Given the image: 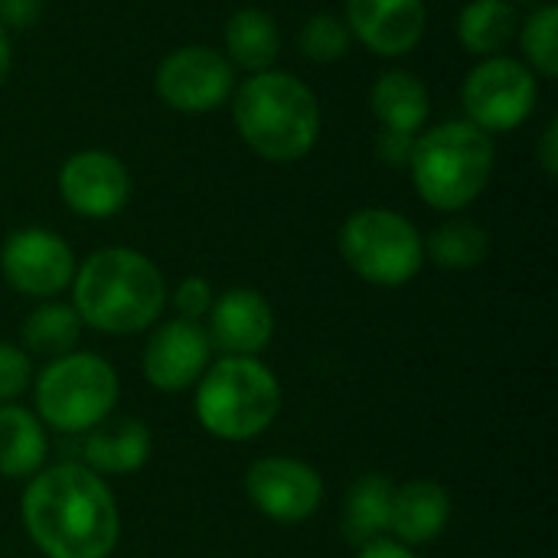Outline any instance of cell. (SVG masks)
<instances>
[{
    "instance_id": "obj_1",
    "label": "cell",
    "mask_w": 558,
    "mask_h": 558,
    "mask_svg": "<svg viewBox=\"0 0 558 558\" xmlns=\"http://www.w3.org/2000/svg\"><path fill=\"white\" fill-rule=\"evenodd\" d=\"M20 513L26 536L46 558H108L121 536L114 494L85 464L33 474Z\"/></svg>"
},
{
    "instance_id": "obj_21",
    "label": "cell",
    "mask_w": 558,
    "mask_h": 558,
    "mask_svg": "<svg viewBox=\"0 0 558 558\" xmlns=\"http://www.w3.org/2000/svg\"><path fill=\"white\" fill-rule=\"evenodd\" d=\"M82 317L72 304H59V301H46L39 304L26 324H23V343L29 356H43V360H59L75 353L78 337H82Z\"/></svg>"
},
{
    "instance_id": "obj_19",
    "label": "cell",
    "mask_w": 558,
    "mask_h": 558,
    "mask_svg": "<svg viewBox=\"0 0 558 558\" xmlns=\"http://www.w3.org/2000/svg\"><path fill=\"white\" fill-rule=\"evenodd\" d=\"M392 497H396V484L386 474H366L360 477L343 500V536L353 546H366L383 539V533H389V520H392Z\"/></svg>"
},
{
    "instance_id": "obj_33",
    "label": "cell",
    "mask_w": 558,
    "mask_h": 558,
    "mask_svg": "<svg viewBox=\"0 0 558 558\" xmlns=\"http://www.w3.org/2000/svg\"><path fill=\"white\" fill-rule=\"evenodd\" d=\"M10 75V39H7V29H0V85L7 82Z\"/></svg>"
},
{
    "instance_id": "obj_7",
    "label": "cell",
    "mask_w": 558,
    "mask_h": 558,
    "mask_svg": "<svg viewBox=\"0 0 558 558\" xmlns=\"http://www.w3.org/2000/svg\"><path fill=\"white\" fill-rule=\"evenodd\" d=\"M343 262L369 284H409L425 265L422 232L392 209H360L340 229Z\"/></svg>"
},
{
    "instance_id": "obj_26",
    "label": "cell",
    "mask_w": 558,
    "mask_h": 558,
    "mask_svg": "<svg viewBox=\"0 0 558 558\" xmlns=\"http://www.w3.org/2000/svg\"><path fill=\"white\" fill-rule=\"evenodd\" d=\"M301 49L311 62H337L350 49V29L333 13H317L301 29Z\"/></svg>"
},
{
    "instance_id": "obj_4",
    "label": "cell",
    "mask_w": 558,
    "mask_h": 558,
    "mask_svg": "<svg viewBox=\"0 0 558 558\" xmlns=\"http://www.w3.org/2000/svg\"><path fill=\"white\" fill-rule=\"evenodd\" d=\"M409 167L415 190L428 206L458 213L487 190L494 173V141L471 121H445L415 137Z\"/></svg>"
},
{
    "instance_id": "obj_10",
    "label": "cell",
    "mask_w": 558,
    "mask_h": 558,
    "mask_svg": "<svg viewBox=\"0 0 558 558\" xmlns=\"http://www.w3.org/2000/svg\"><path fill=\"white\" fill-rule=\"evenodd\" d=\"M3 281L26 298H56L75 278V255L49 229H20L0 248Z\"/></svg>"
},
{
    "instance_id": "obj_6",
    "label": "cell",
    "mask_w": 558,
    "mask_h": 558,
    "mask_svg": "<svg viewBox=\"0 0 558 558\" xmlns=\"http://www.w3.org/2000/svg\"><path fill=\"white\" fill-rule=\"evenodd\" d=\"M121 383L108 360L69 353L52 360L36 379V418L62 435H85L111 418Z\"/></svg>"
},
{
    "instance_id": "obj_14",
    "label": "cell",
    "mask_w": 558,
    "mask_h": 558,
    "mask_svg": "<svg viewBox=\"0 0 558 558\" xmlns=\"http://www.w3.org/2000/svg\"><path fill=\"white\" fill-rule=\"evenodd\" d=\"M206 320V337L222 356H258L275 337V311L252 288H232L216 298Z\"/></svg>"
},
{
    "instance_id": "obj_24",
    "label": "cell",
    "mask_w": 558,
    "mask_h": 558,
    "mask_svg": "<svg viewBox=\"0 0 558 558\" xmlns=\"http://www.w3.org/2000/svg\"><path fill=\"white\" fill-rule=\"evenodd\" d=\"M487 252H490V235L484 226L471 219H451L438 226L425 242V255L445 271H471L487 258Z\"/></svg>"
},
{
    "instance_id": "obj_29",
    "label": "cell",
    "mask_w": 558,
    "mask_h": 558,
    "mask_svg": "<svg viewBox=\"0 0 558 558\" xmlns=\"http://www.w3.org/2000/svg\"><path fill=\"white\" fill-rule=\"evenodd\" d=\"M418 134H402V131H379L376 141V157L389 167H409L412 150H415Z\"/></svg>"
},
{
    "instance_id": "obj_2",
    "label": "cell",
    "mask_w": 558,
    "mask_h": 558,
    "mask_svg": "<svg viewBox=\"0 0 558 558\" xmlns=\"http://www.w3.org/2000/svg\"><path fill=\"white\" fill-rule=\"evenodd\" d=\"M167 304L160 268L134 248H101L75 268L72 307L82 324L101 333L128 337L154 327Z\"/></svg>"
},
{
    "instance_id": "obj_12",
    "label": "cell",
    "mask_w": 558,
    "mask_h": 558,
    "mask_svg": "<svg viewBox=\"0 0 558 558\" xmlns=\"http://www.w3.org/2000/svg\"><path fill=\"white\" fill-rule=\"evenodd\" d=\"M213 360V343L206 337V327L196 320H167L160 324L141 356L144 376L160 392H183L203 379Z\"/></svg>"
},
{
    "instance_id": "obj_9",
    "label": "cell",
    "mask_w": 558,
    "mask_h": 558,
    "mask_svg": "<svg viewBox=\"0 0 558 558\" xmlns=\"http://www.w3.org/2000/svg\"><path fill=\"white\" fill-rule=\"evenodd\" d=\"M235 72L226 56L209 46H183L170 52L154 75L163 105L183 114H203L219 108L232 92Z\"/></svg>"
},
{
    "instance_id": "obj_20",
    "label": "cell",
    "mask_w": 558,
    "mask_h": 558,
    "mask_svg": "<svg viewBox=\"0 0 558 558\" xmlns=\"http://www.w3.org/2000/svg\"><path fill=\"white\" fill-rule=\"evenodd\" d=\"M373 114L383 131L418 134L428 121V88L412 72H386L373 85Z\"/></svg>"
},
{
    "instance_id": "obj_17",
    "label": "cell",
    "mask_w": 558,
    "mask_h": 558,
    "mask_svg": "<svg viewBox=\"0 0 558 558\" xmlns=\"http://www.w3.org/2000/svg\"><path fill=\"white\" fill-rule=\"evenodd\" d=\"M154 451V438L137 418H105L101 425L85 432L82 464L101 474H134L147 464Z\"/></svg>"
},
{
    "instance_id": "obj_15",
    "label": "cell",
    "mask_w": 558,
    "mask_h": 558,
    "mask_svg": "<svg viewBox=\"0 0 558 558\" xmlns=\"http://www.w3.org/2000/svg\"><path fill=\"white\" fill-rule=\"evenodd\" d=\"M347 29L376 56L412 52L428 23L425 0H347Z\"/></svg>"
},
{
    "instance_id": "obj_18",
    "label": "cell",
    "mask_w": 558,
    "mask_h": 558,
    "mask_svg": "<svg viewBox=\"0 0 558 558\" xmlns=\"http://www.w3.org/2000/svg\"><path fill=\"white\" fill-rule=\"evenodd\" d=\"M46 428L36 412L23 405H0V477L29 481L46 464Z\"/></svg>"
},
{
    "instance_id": "obj_5",
    "label": "cell",
    "mask_w": 558,
    "mask_h": 558,
    "mask_svg": "<svg viewBox=\"0 0 558 558\" xmlns=\"http://www.w3.org/2000/svg\"><path fill=\"white\" fill-rule=\"evenodd\" d=\"M281 412V386L258 356H222L196 383V418L222 441H252Z\"/></svg>"
},
{
    "instance_id": "obj_30",
    "label": "cell",
    "mask_w": 558,
    "mask_h": 558,
    "mask_svg": "<svg viewBox=\"0 0 558 558\" xmlns=\"http://www.w3.org/2000/svg\"><path fill=\"white\" fill-rule=\"evenodd\" d=\"M43 13V0H0V29H29Z\"/></svg>"
},
{
    "instance_id": "obj_23",
    "label": "cell",
    "mask_w": 558,
    "mask_h": 558,
    "mask_svg": "<svg viewBox=\"0 0 558 558\" xmlns=\"http://www.w3.org/2000/svg\"><path fill=\"white\" fill-rule=\"evenodd\" d=\"M226 49L235 65L248 72H265L281 49L275 20L265 10H239L226 26Z\"/></svg>"
},
{
    "instance_id": "obj_11",
    "label": "cell",
    "mask_w": 558,
    "mask_h": 558,
    "mask_svg": "<svg viewBox=\"0 0 558 558\" xmlns=\"http://www.w3.org/2000/svg\"><path fill=\"white\" fill-rule=\"evenodd\" d=\"M252 507L275 523H304L324 500L320 474L298 458H262L245 474Z\"/></svg>"
},
{
    "instance_id": "obj_22",
    "label": "cell",
    "mask_w": 558,
    "mask_h": 558,
    "mask_svg": "<svg viewBox=\"0 0 558 558\" xmlns=\"http://www.w3.org/2000/svg\"><path fill=\"white\" fill-rule=\"evenodd\" d=\"M517 7L510 0H471L461 10L458 36L474 56H497L517 36Z\"/></svg>"
},
{
    "instance_id": "obj_32",
    "label": "cell",
    "mask_w": 558,
    "mask_h": 558,
    "mask_svg": "<svg viewBox=\"0 0 558 558\" xmlns=\"http://www.w3.org/2000/svg\"><path fill=\"white\" fill-rule=\"evenodd\" d=\"M539 160H543V170L549 177L558 173V121H549L546 134H543V144H539Z\"/></svg>"
},
{
    "instance_id": "obj_25",
    "label": "cell",
    "mask_w": 558,
    "mask_h": 558,
    "mask_svg": "<svg viewBox=\"0 0 558 558\" xmlns=\"http://www.w3.org/2000/svg\"><path fill=\"white\" fill-rule=\"evenodd\" d=\"M523 52L543 78L558 75V7L546 3L530 13L520 33Z\"/></svg>"
},
{
    "instance_id": "obj_27",
    "label": "cell",
    "mask_w": 558,
    "mask_h": 558,
    "mask_svg": "<svg viewBox=\"0 0 558 558\" xmlns=\"http://www.w3.org/2000/svg\"><path fill=\"white\" fill-rule=\"evenodd\" d=\"M29 379H33L29 353L13 347V343H0V405H7L16 396H23Z\"/></svg>"
},
{
    "instance_id": "obj_16",
    "label": "cell",
    "mask_w": 558,
    "mask_h": 558,
    "mask_svg": "<svg viewBox=\"0 0 558 558\" xmlns=\"http://www.w3.org/2000/svg\"><path fill=\"white\" fill-rule=\"evenodd\" d=\"M451 523V497L438 481H409L396 487L392 497V520L389 533L402 546H428L435 543Z\"/></svg>"
},
{
    "instance_id": "obj_28",
    "label": "cell",
    "mask_w": 558,
    "mask_h": 558,
    "mask_svg": "<svg viewBox=\"0 0 558 558\" xmlns=\"http://www.w3.org/2000/svg\"><path fill=\"white\" fill-rule=\"evenodd\" d=\"M213 301H216V294H213L206 278H186V281H180V288L173 294V304H177L180 317L183 320H196V324L209 314Z\"/></svg>"
},
{
    "instance_id": "obj_8",
    "label": "cell",
    "mask_w": 558,
    "mask_h": 558,
    "mask_svg": "<svg viewBox=\"0 0 558 558\" xmlns=\"http://www.w3.org/2000/svg\"><path fill=\"white\" fill-rule=\"evenodd\" d=\"M536 98L539 85L533 69L510 56H487L464 82L468 121L487 134L520 128L533 114Z\"/></svg>"
},
{
    "instance_id": "obj_3",
    "label": "cell",
    "mask_w": 558,
    "mask_h": 558,
    "mask_svg": "<svg viewBox=\"0 0 558 558\" xmlns=\"http://www.w3.org/2000/svg\"><path fill=\"white\" fill-rule=\"evenodd\" d=\"M232 114L242 141L275 163L307 157L320 134V105L314 92L288 72H255L235 92Z\"/></svg>"
},
{
    "instance_id": "obj_31",
    "label": "cell",
    "mask_w": 558,
    "mask_h": 558,
    "mask_svg": "<svg viewBox=\"0 0 558 558\" xmlns=\"http://www.w3.org/2000/svg\"><path fill=\"white\" fill-rule=\"evenodd\" d=\"M356 558H415V553L396 539H376V543H366Z\"/></svg>"
},
{
    "instance_id": "obj_13",
    "label": "cell",
    "mask_w": 558,
    "mask_h": 558,
    "mask_svg": "<svg viewBox=\"0 0 558 558\" xmlns=\"http://www.w3.org/2000/svg\"><path fill=\"white\" fill-rule=\"evenodd\" d=\"M59 193L65 206L85 219H108L124 209L131 177L108 150H78L59 170Z\"/></svg>"
}]
</instances>
